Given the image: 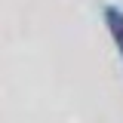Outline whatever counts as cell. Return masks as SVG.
<instances>
[{"instance_id": "1", "label": "cell", "mask_w": 123, "mask_h": 123, "mask_svg": "<svg viewBox=\"0 0 123 123\" xmlns=\"http://www.w3.org/2000/svg\"><path fill=\"white\" fill-rule=\"evenodd\" d=\"M105 22H108V31H111L114 43H117V49H120V59H123V9L105 6Z\"/></svg>"}]
</instances>
